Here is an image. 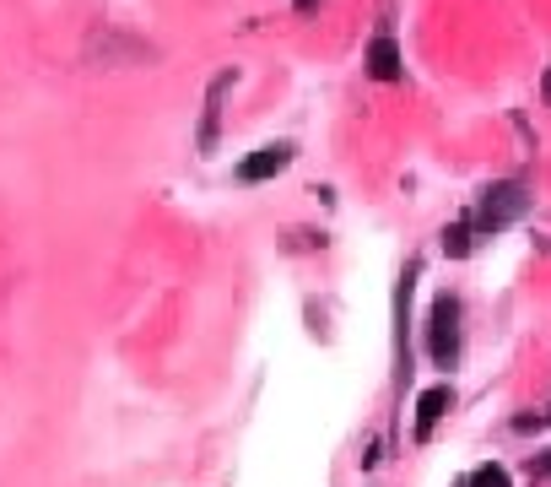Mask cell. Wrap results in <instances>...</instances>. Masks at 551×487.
<instances>
[{"instance_id":"6da1fadb","label":"cell","mask_w":551,"mask_h":487,"mask_svg":"<svg viewBox=\"0 0 551 487\" xmlns=\"http://www.w3.org/2000/svg\"><path fill=\"white\" fill-rule=\"evenodd\" d=\"M524 212H530V190H524L519 179H503V184H487V190H481V206H476V222H470V228L503 233V228H514Z\"/></svg>"},{"instance_id":"8992f818","label":"cell","mask_w":551,"mask_h":487,"mask_svg":"<svg viewBox=\"0 0 551 487\" xmlns=\"http://www.w3.org/2000/svg\"><path fill=\"white\" fill-rule=\"evenodd\" d=\"M227 82H233V76H217V82H211V92H206V125H200V147L211 152V141H217V103H222V92H227Z\"/></svg>"},{"instance_id":"7a4b0ae2","label":"cell","mask_w":551,"mask_h":487,"mask_svg":"<svg viewBox=\"0 0 551 487\" xmlns=\"http://www.w3.org/2000/svg\"><path fill=\"white\" fill-rule=\"evenodd\" d=\"M427 352H433L438 368L460 363V298L438 293L433 298V320H427Z\"/></svg>"},{"instance_id":"277c9868","label":"cell","mask_w":551,"mask_h":487,"mask_svg":"<svg viewBox=\"0 0 551 487\" xmlns=\"http://www.w3.org/2000/svg\"><path fill=\"white\" fill-rule=\"evenodd\" d=\"M454 412V385H427L422 396H416V439H433V428L443 423V417Z\"/></svg>"},{"instance_id":"5b68a950","label":"cell","mask_w":551,"mask_h":487,"mask_svg":"<svg viewBox=\"0 0 551 487\" xmlns=\"http://www.w3.org/2000/svg\"><path fill=\"white\" fill-rule=\"evenodd\" d=\"M362 65H368V76H373V82H400V76H406L400 44H395L389 33H379V38H373V44H368V60H362Z\"/></svg>"},{"instance_id":"ba28073f","label":"cell","mask_w":551,"mask_h":487,"mask_svg":"<svg viewBox=\"0 0 551 487\" xmlns=\"http://www.w3.org/2000/svg\"><path fill=\"white\" fill-rule=\"evenodd\" d=\"M465 487H508V471L503 466H481L476 477H465Z\"/></svg>"},{"instance_id":"9c48e42d","label":"cell","mask_w":551,"mask_h":487,"mask_svg":"<svg viewBox=\"0 0 551 487\" xmlns=\"http://www.w3.org/2000/svg\"><path fill=\"white\" fill-rule=\"evenodd\" d=\"M298 6H314V0H298Z\"/></svg>"},{"instance_id":"52a82bcc","label":"cell","mask_w":551,"mask_h":487,"mask_svg":"<svg viewBox=\"0 0 551 487\" xmlns=\"http://www.w3.org/2000/svg\"><path fill=\"white\" fill-rule=\"evenodd\" d=\"M470 222H454V228H443V255H454V260H465L470 255Z\"/></svg>"},{"instance_id":"3957f363","label":"cell","mask_w":551,"mask_h":487,"mask_svg":"<svg viewBox=\"0 0 551 487\" xmlns=\"http://www.w3.org/2000/svg\"><path fill=\"white\" fill-rule=\"evenodd\" d=\"M292 157H298V147H292V141H265L260 152H249L244 163H238V184H265V179L287 174Z\"/></svg>"}]
</instances>
